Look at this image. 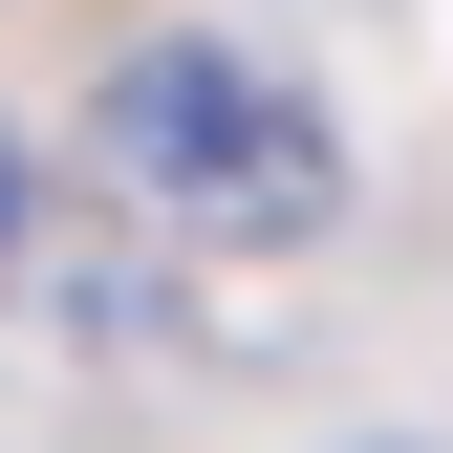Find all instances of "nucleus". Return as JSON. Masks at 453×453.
Here are the masks:
<instances>
[{"instance_id": "nucleus-1", "label": "nucleus", "mask_w": 453, "mask_h": 453, "mask_svg": "<svg viewBox=\"0 0 453 453\" xmlns=\"http://www.w3.org/2000/svg\"><path fill=\"white\" fill-rule=\"evenodd\" d=\"M108 173H130L151 216H195V238H303L324 216V130H303L280 65H238V43H130Z\"/></svg>"}, {"instance_id": "nucleus-2", "label": "nucleus", "mask_w": 453, "mask_h": 453, "mask_svg": "<svg viewBox=\"0 0 453 453\" xmlns=\"http://www.w3.org/2000/svg\"><path fill=\"white\" fill-rule=\"evenodd\" d=\"M0 195H22V173H0Z\"/></svg>"}]
</instances>
